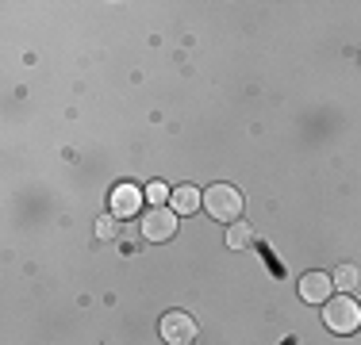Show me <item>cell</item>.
Instances as JSON below:
<instances>
[{
  "instance_id": "cell-3",
  "label": "cell",
  "mask_w": 361,
  "mask_h": 345,
  "mask_svg": "<svg viewBox=\"0 0 361 345\" xmlns=\"http://www.w3.org/2000/svg\"><path fill=\"white\" fill-rule=\"evenodd\" d=\"M161 338H166V345H192L196 341V318L185 315V310L161 315Z\"/></svg>"
},
{
  "instance_id": "cell-10",
  "label": "cell",
  "mask_w": 361,
  "mask_h": 345,
  "mask_svg": "<svg viewBox=\"0 0 361 345\" xmlns=\"http://www.w3.org/2000/svg\"><path fill=\"white\" fill-rule=\"evenodd\" d=\"M142 192H146V203H154V207H166V200L173 196V188H166L161 180H150V184H146Z\"/></svg>"
},
{
  "instance_id": "cell-9",
  "label": "cell",
  "mask_w": 361,
  "mask_h": 345,
  "mask_svg": "<svg viewBox=\"0 0 361 345\" xmlns=\"http://www.w3.org/2000/svg\"><path fill=\"white\" fill-rule=\"evenodd\" d=\"M334 288H342L346 296L354 288H361V269L357 265H338V269H334Z\"/></svg>"
},
{
  "instance_id": "cell-2",
  "label": "cell",
  "mask_w": 361,
  "mask_h": 345,
  "mask_svg": "<svg viewBox=\"0 0 361 345\" xmlns=\"http://www.w3.org/2000/svg\"><path fill=\"white\" fill-rule=\"evenodd\" d=\"M323 322H326V330H331V334H354V330H361V303L354 296L326 299Z\"/></svg>"
},
{
  "instance_id": "cell-11",
  "label": "cell",
  "mask_w": 361,
  "mask_h": 345,
  "mask_svg": "<svg viewBox=\"0 0 361 345\" xmlns=\"http://www.w3.org/2000/svg\"><path fill=\"white\" fill-rule=\"evenodd\" d=\"M116 234H119L116 215H100V219H97V238H100V242H111Z\"/></svg>"
},
{
  "instance_id": "cell-4",
  "label": "cell",
  "mask_w": 361,
  "mask_h": 345,
  "mask_svg": "<svg viewBox=\"0 0 361 345\" xmlns=\"http://www.w3.org/2000/svg\"><path fill=\"white\" fill-rule=\"evenodd\" d=\"M142 234L146 242H169L177 234V211L173 207H150L142 219Z\"/></svg>"
},
{
  "instance_id": "cell-1",
  "label": "cell",
  "mask_w": 361,
  "mask_h": 345,
  "mask_svg": "<svg viewBox=\"0 0 361 345\" xmlns=\"http://www.w3.org/2000/svg\"><path fill=\"white\" fill-rule=\"evenodd\" d=\"M204 207H208V215L216 222H238L243 219V192H238L235 184H212L208 192H204Z\"/></svg>"
},
{
  "instance_id": "cell-5",
  "label": "cell",
  "mask_w": 361,
  "mask_h": 345,
  "mask_svg": "<svg viewBox=\"0 0 361 345\" xmlns=\"http://www.w3.org/2000/svg\"><path fill=\"white\" fill-rule=\"evenodd\" d=\"M146 200V192L142 188H135V184H116L111 188V215L116 219H127V215H135L142 207Z\"/></svg>"
},
{
  "instance_id": "cell-7",
  "label": "cell",
  "mask_w": 361,
  "mask_h": 345,
  "mask_svg": "<svg viewBox=\"0 0 361 345\" xmlns=\"http://www.w3.org/2000/svg\"><path fill=\"white\" fill-rule=\"evenodd\" d=\"M169 203H173V211H177V215H192L196 207H200V192H196L192 184H180V188H173Z\"/></svg>"
},
{
  "instance_id": "cell-8",
  "label": "cell",
  "mask_w": 361,
  "mask_h": 345,
  "mask_svg": "<svg viewBox=\"0 0 361 345\" xmlns=\"http://www.w3.org/2000/svg\"><path fill=\"white\" fill-rule=\"evenodd\" d=\"M227 246L231 249H250L254 246V230H250V222H231V230H227Z\"/></svg>"
},
{
  "instance_id": "cell-6",
  "label": "cell",
  "mask_w": 361,
  "mask_h": 345,
  "mask_svg": "<svg viewBox=\"0 0 361 345\" xmlns=\"http://www.w3.org/2000/svg\"><path fill=\"white\" fill-rule=\"evenodd\" d=\"M331 288H334V280L326 272H304L300 276V299H304V303H326V299H331Z\"/></svg>"
}]
</instances>
